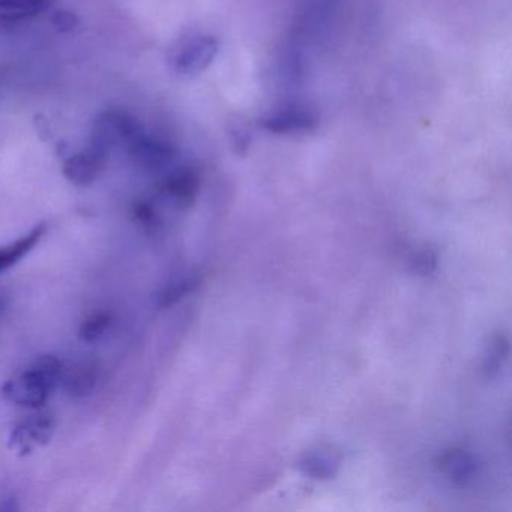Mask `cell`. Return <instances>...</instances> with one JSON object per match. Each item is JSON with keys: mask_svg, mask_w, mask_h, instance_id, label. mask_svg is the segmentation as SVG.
Instances as JSON below:
<instances>
[{"mask_svg": "<svg viewBox=\"0 0 512 512\" xmlns=\"http://www.w3.org/2000/svg\"><path fill=\"white\" fill-rule=\"evenodd\" d=\"M200 178L196 170L179 169L170 173L158 185V197L172 203L175 208L188 209L196 202Z\"/></svg>", "mask_w": 512, "mask_h": 512, "instance_id": "8992f818", "label": "cell"}, {"mask_svg": "<svg viewBox=\"0 0 512 512\" xmlns=\"http://www.w3.org/2000/svg\"><path fill=\"white\" fill-rule=\"evenodd\" d=\"M298 467L304 475L326 481L337 475L340 469V458L332 451H314L302 457Z\"/></svg>", "mask_w": 512, "mask_h": 512, "instance_id": "8fae6325", "label": "cell"}, {"mask_svg": "<svg viewBox=\"0 0 512 512\" xmlns=\"http://www.w3.org/2000/svg\"><path fill=\"white\" fill-rule=\"evenodd\" d=\"M2 305L4 304H2V299H0V310H2Z\"/></svg>", "mask_w": 512, "mask_h": 512, "instance_id": "d6986e66", "label": "cell"}, {"mask_svg": "<svg viewBox=\"0 0 512 512\" xmlns=\"http://www.w3.org/2000/svg\"><path fill=\"white\" fill-rule=\"evenodd\" d=\"M439 469L452 484L466 487L478 475V461L464 449L451 448L440 455Z\"/></svg>", "mask_w": 512, "mask_h": 512, "instance_id": "ba28073f", "label": "cell"}, {"mask_svg": "<svg viewBox=\"0 0 512 512\" xmlns=\"http://www.w3.org/2000/svg\"><path fill=\"white\" fill-rule=\"evenodd\" d=\"M142 131V125L130 113L121 109L107 110L95 121L91 146L107 155L112 149L130 145Z\"/></svg>", "mask_w": 512, "mask_h": 512, "instance_id": "7a4b0ae2", "label": "cell"}, {"mask_svg": "<svg viewBox=\"0 0 512 512\" xmlns=\"http://www.w3.org/2000/svg\"><path fill=\"white\" fill-rule=\"evenodd\" d=\"M437 268V256L434 251L422 250L416 253L412 259V269L416 275L421 277H428L433 274Z\"/></svg>", "mask_w": 512, "mask_h": 512, "instance_id": "e0dca14e", "label": "cell"}, {"mask_svg": "<svg viewBox=\"0 0 512 512\" xmlns=\"http://www.w3.org/2000/svg\"><path fill=\"white\" fill-rule=\"evenodd\" d=\"M106 157V154L91 146L88 151L79 152V154L67 158L62 166V172H64L65 178L73 182L74 185L88 187L92 182L97 181L101 170H103Z\"/></svg>", "mask_w": 512, "mask_h": 512, "instance_id": "52a82bcc", "label": "cell"}, {"mask_svg": "<svg viewBox=\"0 0 512 512\" xmlns=\"http://www.w3.org/2000/svg\"><path fill=\"white\" fill-rule=\"evenodd\" d=\"M55 428V419L47 413L29 416L11 431L10 448L25 457L47 445L55 434Z\"/></svg>", "mask_w": 512, "mask_h": 512, "instance_id": "277c9868", "label": "cell"}, {"mask_svg": "<svg viewBox=\"0 0 512 512\" xmlns=\"http://www.w3.org/2000/svg\"><path fill=\"white\" fill-rule=\"evenodd\" d=\"M113 316L107 311L92 314L80 326L79 338L83 343H97L112 328Z\"/></svg>", "mask_w": 512, "mask_h": 512, "instance_id": "9a60e30c", "label": "cell"}, {"mask_svg": "<svg viewBox=\"0 0 512 512\" xmlns=\"http://www.w3.org/2000/svg\"><path fill=\"white\" fill-rule=\"evenodd\" d=\"M53 0H0V26L19 25L40 16Z\"/></svg>", "mask_w": 512, "mask_h": 512, "instance_id": "9c48e42d", "label": "cell"}, {"mask_svg": "<svg viewBox=\"0 0 512 512\" xmlns=\"http://www.w3.org/2000/svg\"><path fill=\"white\" fill-rule=\"evenodd\" d=\"M133 217L146 232L152 233L160 227V215L151 200H139L133 205Z\"/></svg>", "mask_w": 512, "mask_h": 512, "instance_id": "2e32d148", "label": "cell"}, {"mask_svg": "<svg viewBox=\"0 0 512 512\" xmlns=\"http://www.w3.org/2000/svg\"><path fill=\"white\" fill-rule=\"evenodd\" d=\"M199 284L200 280L197 277H185L182 280L175 281V283L169 284L158 293L155 304L158 308L172 307V305L178 304L181 299H184L185 296L191 295L199 287Z\"/></svg>", "mask_w": 512, "mask_h": 512, "instance_id": "5bb4252c", "label": "cell"}, {"mask_svg": "<svg viewBox=\"0 0 512 512\" xmlns=\"http://www.w3.org/2000/svg\"><path fill=\"white\" fill-rule=\"evenodd\" d=\"M64 364L53 355H43L7 380L0 392L5 400L28 409H40L61 383Z\"/></svg>", "mask_w": 512, "mask_h": 512, "instance_id": "6da1fadb", "label": "cell"}, {"mask_svg": "<svg viewBox=\"0 0 512 512\" xmlns=\"http://www.w3.org/2000/svg\"><path fill=\"white\" fill-rule=\"evenodd\" d=\"M127 151L133 166L145 173L163 172L176 158V149L172 145L148 136L145 131L131 140Z\"/></svg>", "mask_w": 512, "mask_h": 512, "instance_id": "3957f363", "label": "cell"}, {"mask_svg": "<svg viewBox=\"0 0 512 512\" xmlns=\"http://www.w3.org/2000/svg\"><path fill=\"white\" fill-rule=\"evenodd\" d=\"M97 382V367L91 362H82L68 371H62L61 383H64L65 391L73 398L88 397L94 391Z\"/></svg>", "mask_w": 512, "mask_h": 512, "instance_id": "30bf717a", "label": "cell"}, {"mask_svg": "<svg viewBox=\"0 0 512 512\" xmlns=\"http://www.w3.org/2000/svg\"><path fill=\"white\" fill-rule=\"evenodd\" d=\"M215 52H217V47L211 38H191L173 50L170 64L178 73L196 74L211 64Z\"/></svg>", "mask_w": 512, "mask_h": 512, "instance_id": "5b68a950", "label": "cell"}, {"mask_svg": "<svg viewBox=\"0 0 512 512\" xmlns=\"http://www.w3.org/2000/svg\"><path fill=\"white\" fill-rule=\"evenodd\" d=\"M46 230V224H38L37 227H34L28 235L23 236L19 241L0 248V274L10 269L11 266L16 265V263H19L23 257L28 256L34 250L35 245L41 241Z\"/></svg>", "mask_w": 512, "mask_h": 512, "instance_id": "7c38bea8", "label": "cell"}, {"mask_svg": "<svg viewBox=\"0 0 512 512\" xmlns=\"http://www.w3.org/2000/svg\"><path fill=\"white\" fill-rule=\"evenodd\" d=\"M509 341L503 334H497L491 338L490 346L487 349L484 362H482V373L485 379H496L502 370L503 364L508 359Z\"/></svg>", "mask_w": 512, "mask_h": 512, "instance_id": "4fadbf2b", "label": "cell"}, {"mask_svg": "<svg viewBox=\"0 0 512 512\" xmlns=\"http://www.w3.org/2000/svg\"><path fill=\"white\" fill-rule=\"evenodd\" d=\"M52 23L59 31L68 32L76 28L79 20H77L73 13H68V11H56L52 16Z\"/></svg>", "mask_w": 512, "mask_h": 512, "instance_id": "ac0fdd59", "label": "cell"}]
</instances>
